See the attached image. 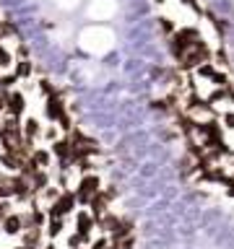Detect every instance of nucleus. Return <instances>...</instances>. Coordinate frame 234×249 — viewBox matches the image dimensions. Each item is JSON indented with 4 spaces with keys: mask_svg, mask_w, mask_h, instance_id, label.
<instances>
[{
    "mask_svg": "<svg viewBox=\"0 0 234 249\" xmlns=\"http://www.w3.org/2000/svg\"><path fill=\"white\" fill-rule=\"evenodd\" d=\"M101 190V182H99V177L97 174H81V179L76 182V187H73V195H76V202L78 205H89V200L94 197Z\"/></svg>",
    "mask_w": 234,
    "mask_h": 249,
    "instance_id": "1",
    "label": "nucleus"
},
{
    "mask_svg": "<svg viewBox=\"0 0 234 249\" xmlns=\"http://www.w3.org/2000/svg\"><path fill=\"white\" fill-rule=\"evenodd\" d=\"M44 210H47V215H55V218H65L70 213H76V195H73V190H62Z\"/></svg>",
    "mask_w": 234,
    "mask_h": 249,
    "instance_id": "2",
    "label": "nucleus"
},
{
    "mask_svg": "<svg viewBox=\"0 0 234 249\" xmlns=\"http://www.w3.org/2000/svg\"><path fill=\"white\" fill-rule=\"evenodd\" d=\"M8 192H11L13 200H29L31 197V182L16 171V174L8 177Z\"/></svg>",
    "mask_w": 234,
    "mask_h": 249,
    "instance_id": "3",
    "label": "nucleus"
},
{
    "mask_svg": "<svg viewBox=\"0 0 234 249\" xmlns=\"http://www.w3.org/2000/svg\"><path fill=\"white\" fill-rule=\"evenodd\" d=\"M112 190H99L97 195H94V197L89 200V205H86V208H89V213L94 215V221H99V218L101 215H104L107 213V208H109V200H112Z\"/></svg>",
    "mask_w": 234,
    "mask_h": 249,
    "instance_id": "4",
    "label": "nucleus"
},
{
    "mask_svg": "<svg viewBox=\"0 0 234 249\" xmlns=\"http://www.w3.org/2000/svg\"><path fill=\"white\" fill-rule=\"evenodd\" d=\"M97 229V221H94V215L89 210H78L76 213V231L81 233L83 239H91V231Z\"/></svg>",
    "mask_w": 234,
    "mask_h": 249,
    "instance_id": "5",
    "label": "nucleus"
},
{
    "mask_svg": "<svg viewBox=\"0 0 234 249\" xmlns=\"http://www.w3.org/2000/svg\"><path fill=\"white\" fill-rule=\"evenodd\" d=\"M5 109H8V114L21 117L23 109H26V99H23V93L21 91H8L5 93Z\"/></svg>",
    "mask_w": 234,
    "mask_h": 249,
    "instance_id": "6",
    "label": "nucleus"
},
{
    "mask_svg": "<svg viewBox=\"0 0 234 249\" xmlns=\"http://www.w3.org/2000/svg\"><path fill=\"white\" fill-rule=\"evenodd\" d=\"M0 231L5 233V236H19V233L23 231V221H21V213H8L3 218V223H0Z\"/></svg>",
    "mask_w": 234,
    "mask_h": 249,
    "instance_id": "7",
    "label": "nucleus"
},
{
    "mask_svg": "<svg viewBox=\"0 0 234 249\" xmlns=\"http://www.w3.org/2000/svg\"><path fill=\"white\" fill-rule=\"evenodd\" d=\"M42 233L44 229H23L19 236H21V247H26V249H42Z\"/></svg>",
    "mask_w": 234,
    "mask_h": 249,
    "instance_id": "8",
    "label": "nucleus"
},
{
    "mask_svg": "<svg viewBox=\"0 0 234 249\" xmlns=\"http://www.w3.org/2000/svg\"><path fill=\"white\" fill-rule=\"evenodd\" d=\"M21 130H23V138H26V140H37V138H42L44 124L39 122L37 117H26V120L21 122Z\"/></svg>",
    "mask_w": 234,
    "mask_h": 249,
    "instance_id": "9",
    "label": "nucleus"
},
{
    "mask_svg": "<svg viewBox=\"0 0 234 249\" xmlns=\"http://www.w3.org/2000/svg\"><path fill=\"white\" fill-rule=\"evenodd\" d=\"M62 231H65V218H55V215H47V223H44V233L50 236L52 241L62 236Z\"/></svg>",
    "mask_w": 234,
    "mask_h": 249,
    "instance_id": "10",
    "label": "nucleus"
},
{
    "mask_svg": "<svg viewBox=\"0 0 234 249\" xmlns=\"http://www.w3.org/2000/svg\"><path fill=\"white\" fill-rule=\"evenodd\" d=\"M50 151L58 161H70V140L68 138H58L55 143H50Z\"/></svg>",
    "mask_w": 234,
    "mask_h": 249,
    "instance_id": "11",
    "label": "nucleus"
},
{
    "mask_svg": "<svg viewBox=\"0 0 234 249\" xmlns=\"http://www.w3.org/2000/svg\"><path fill=\"white\" fill-rule=\"evenodd\" d=\"M29 159L34 161L39 169H50L52 166V151H50V148H34Z\"/></svg>",
    "mask_w": 234,
    "mask_h": 249,
    "instance_id": "12",
    "label": "nucleus"
},
{
    "mask_svg": "<svg viewBox=\"0 0 234 249\" xmlns=\"http://www.w3.org/2000/svg\"><path fill=\"white\" fill-rule=\"evenodd\" d=\"M29 182H31V195H37L50 184V174H47V169H37L34 174L29 177Z\"/></svg>",
    "mask_w": 234,
    "mask_h": 249,
    "instance_id": "13",
    "label": "nucleus"
},
{
    "mask_svg": "<svg viewBox=\"0 0 234 249\" xmlns=\"http://www.w3.org/2000/svg\"><path fill=\"white\" fill-rule=\"evenodd\" d=\"M97 226H99L104 233H115L117 226H120V215H115V213H109V210H107V213L97 221Z\"/></svg>",
    "mask_w": 234,
    "mask_h": 249,
    "instance_id": "14",
    "label": "nucleus"
},
{
    "mask_svg": "<svg viewBox=\"0 0 234 249\" xmlns=\"http://www.w3.org/2000/svg\"><path fill=\"white\" fill-rule=\"evenodd\" d=\"M133 233V221H128V218H120V226H117V231L112 233V244H120V239L130 236Z\"/></svg>",
    "mask_w": 234,
    "mask_h": 249,
    "instance_id": "15",
    "label": "nucleus"
},
{
    "mask_svg": "<svg viewBox=\"0 0 234 249\" xmlns=\"http://www.w3.org/2000/svg\"><path fill=\"white\" fill-rule=\"evenodd\" d=\"M86 241H89V239H83L78 231H73V233L68 236V249H78V247H83Z\"/></svg>",
    "mask_w": 234,
    "mask_h": 249,
    "instance_id": "16",
    "label": "nucleus"
},
{
    "mask_svg": "<svg viewBox=\"0 0 234 249\" xmlns=\"http://www.w3.org/2000/svg\"><path fill=\"white\" fill-rule=\"evenodd\" d=\"M11 213V200H0V223H3V218Z\"/></svg>",
    "mask_w": 234,
    "mask_h": 249,
    "instance_id": "17",
    "label": "nucleus"
},
{
    "mask_svg": "<svg viewBox=\"0 0 234 249\" xmlns=\"http://www.w3.org/2000/svg\"><path fill=\"white\" fill-rule=\"evenodd\" d=\"M89 247H91V249H107V247H109V241H107L104 236H99V239H94Z\"/></svg>",
    "mask_w": 234,
    "mask_h": 249,
    "instance_id": "18",
    "label": "nucleus"
},
{
    "mask_svg": "<svg viewBox=\"0 0 234 249\" xmlns=\"http://www.w3.org/2000/svg\"><path fill=\"white\" fill-rule=\"evenodd\" d=\"M42 249H55V244H42Z\"/></svg>",
    "mask_w": 234,
    "mask_h": 249,
    "instance_id": "19",
    "label": "nucleus"
},
{
    "mask_svg": "<svg viewBox=\"0 0 234 249\" xmlns=\"http://www.w3.org/2000/svg\"><path fill=\"white\" fill-rule=\"evenodd\" d=\"M78 249H91V247H78Z\"/></svg>",
    "mask_w": 234,
    "mask_h": 249,
    "instance_id": "20",
    "label": "nucleus"
},
{
    "mask_svg": "<svg viewBox=\"0 0 234 249\" xmlns=\"http://www.w3.org/2000/svg\"><path fill=\"white\" fill-rule=\"evenodd\" d=\"M13 249H26V247H13Z\"/></svg>",
    "mask_w": 234,
    "mask_h": 249,
    "instance_id": "21",
    "label": "nucleus"
},
{
    "mask_svg": "<svg viewBox=\"0 0 234 249\" xmlns=\"http://www.w3.org/2000/svg\"><path fill=\"white\" fill-rule=\"evenodd\" d=\"M232 166H234V163H232Z\"/></svg>",
    "mask_w": 234,
    "mask_h": 249,
    "instance_id": "22",
    "label": "nucleus"
}]
</instances>
